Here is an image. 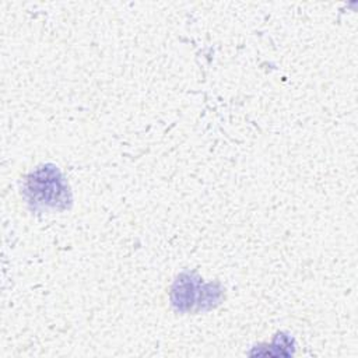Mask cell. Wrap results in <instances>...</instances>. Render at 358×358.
I'll return each instance as SVG.
<instances>
[{"label":"cell","mask_w":358,"mask_h":358,"mask_svg":"<svg viewBox=\"0 0 358 358\" xmlns=\"http://www.w3.org/2000/svg\"><path fill=\"white\" fill-rule=\"evenodd\" d=\"M222 298V289L217 282L204 284L193 273H183L172 285L171 299L178 310L192 312L211 309Z\"/></svg>","instance_id":"obj_1"},{"label":"cell","mask_w":358,"mask_h":358,"mask_svg":"<svg viewBox=\"0 0 358 358\" xmlns=\"http://www.w3.org/2000/svg\"><path fill=\"white\" fill-rule=\"evenodd\" d=\"M27 193L29 194V201L35 206L66 208V201H70V192L64 178L57 168L48 165L28 178Z\"/></svg>","instance_id":"obj_2"}]
</instances>
